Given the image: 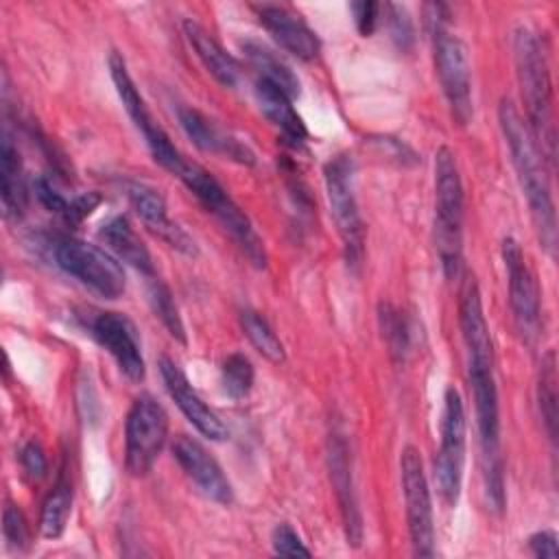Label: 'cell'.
<instances>
[{
    "mask_svg": "<svg viewBox=\"0 0 559 559\" xmlns=\"http://www.w3.org/2000/svg\"><path fill=\"white\" fill-rule=\"evenodd\" d=\"M122 190H124L131 207L135 210V214L142 218V223L155 236H159L168 247H173L186 255H197V245H194L192 236L168 216V207H166V201L159 194V190H155L153 186H148L144 181H135V179H124Z\"/></svg>",
    "mask_w": 559,
    "mask_h": 559,
    "instance_id": "cell-14",
    "label": "cell"
},
{
    "mask_svg": "<svg viewBox=\"0 0 559 559\" xmlns=\"http://www.w3.org/2000/svg\"><path fill=\"white\" fill-rule=\"evenodd\" d=\"M513 61L522 103L526 109V127L544 162L552 168L557 157L552 81L544 48L528 26H518L513 33Z\"/></svg>",
    "mask_w": 559,
    "mask_h": 559,
    "instance_id": "cell-2",
    "label": "cell"
},
{
    "mask_svg": "<svg viewBox=\"0 0 559 559\" xmlns=\"http://www.w3.org/2000/svg\"><path fill=\"white\" fill-rule=\"evenodd\" d=\"M400 474H402V491L406 502V522H408L413 550L419 557H432L435 555L432 500H430V487H428L424 463L417 448L406 445L402 450Z\"/></svg>",
    "mask_w": 559,
    "mask_h": 559,
    "instance_id": "cell-11",
    "label": "cell"
},
{
    "mask_svg": "<svg viewBox=\"0 0 559 559\" xmlns=\"http://www.w3.org/2000/svg\"><path fill=\"white\" fill-rule=\"evenodd\" d=\"M465 467V408L454 386L445 389L441 417V448L435 461V478L441 500L454 507L461 496Z\"/></svg>",
    "mask_w": 559,
    "mask_h": 559,
    "instance_id": "cell-10",
    "label": "cell"
},
{
    "mask_svg": "<svg viewBox=\"0 0 559 559\" xmlns=\"http://www.w3.org/2000/svg\"><path fill=\"white\" fill-rule=\"evenodd\" d=\"M328 465H330V480L336 491V500L341 507V518L345 526V537L347 544L360 546L362 542V518L358 509V498L354 489V478H352V459H349V448L343 435L332 432L330 437V448H328Z\"/></svg>",
    "mask_w": 559,
    "mask_h": 559,
    "instance_id": "cell-17",
    "label": "cell"
},
{
    "mask_svg": "<svg viewBox=\"0 0 559 559\" xmlns=\"http://www.w3.org/2000/svg\"><path fill=\"white\" fill-rule=\"evenodd\" d=\"M253 382H255V369L245 354L234 352L223 360L221 384H223V391L227 397L245 400L251 393Z\"/></svg>",
    "mask_w": 559,
    "mask_h": 559,
    "instance_id": "cell-30",
    "label": "cell"
},
{
    "mask_svg": "<svg viewBox=\"0 0 559 559\" xmlns=\"http://www.w3.org/2000/svg\"><path fill=\"white\" fill-rule=\"evenodd\" d=\"M183 33L194 48L197 57L205 66V70L225 87H234L238 76H240V66L238 61L212 37L210 31H205L199 22L186 20L183 22Z\"/></svg>",
    "mask_w": 559,
    "mask_h": 559,
    "instance_id": "cell-22",
    "label": "cell"
},
{
    "mask_svg": "<svg viewBox=\"0 0 559 559\" xmlns=\"http://www.w3.org/2000/svg\"><path fill=\"white\" fill-rule=\"evenodd\" d=\"M382 7L376 4V2H352L349 4V11L354 15V22H356V28L362 37H369L373 31H376V24H378V11Z\"/></svg>",
    "mask_w": 559,
    "mask_h": 559,
    "instance_id": "cell-37",
    "label": "cell"
},
{
    "mask_svg": "<svg viewBox=\"0 0 559 559\" xmlns=\"http://www.w3.org/2000/svg\"><path fill=\"white\" fill-rule=\"evenodd\" d=\"M87 330L94 341L107 349V354L116 360L120 373L131 382L144 380L146 365L142 356V345L135 325L120 312L100 310L87 319Z\"/></svg>",
    "mask_w": 559,
    "mask_h": 559,
    "instance_id": "cell-13",
    "label": "cell"
},
{
    "mask_svg": "<svg viewBox=\"0 0 559 559\" xmlns=\"http://www.w3.org/2000/svg\"><path fill=\"white\" fill-rule=\"evenodd\" d=\"M498 122H500V131L507 140L522 194L526 197L533 223L537 227L539 242L548 251V255L555 258L557 216H555V201H552V192H550L546 162H544L539 148L535 146L524 118L520 116V111L515 109V105L509 98H502L498 105Z\"/></svg>",
    "mask_w": 559,
    "mask_h": 559,
    "instance_id": "cell-1",
    "label": "cell"
},
{
    "mask_svg": "<svg viewBox=\"0 0 559 559\" xmlns=\"http://www.w3.org/2000/svg\"><path fill=\"white\" fill-rule=\"evenodd\" d=\"M249 66L258 72L260 81H266L271 85H275L277 90H282L288 98L299 96V79L295 76V72L277 57L273 55L264 44L247 39L240 44Z\"/></svg>",
    "mask_w": 559,
    "mask_h": 559,
    "instance_id": "cell-25",
    "label": "cell"
},
{
    "mask_svg": "<svg viewBox=\"0 0 559 559\" xmlns=\"http://www.w3.org/2000/svg\"><path fill=\"white\" fill-rule=\"evenodd\" d=\"M463 183L454 153L441 146L435 155V245L448 277L461 266L463 251Z\"/></svg>",
    "mask_w": 559,
    "mask_h": 559,
    "instance_id": "cell-3",
    "label": "cell"
},
{
    "mask_svg": "<svg viewBox=\"0 0 559 559\" xmlns=\"http://www.w3.org/2000/svg\"><path fill=\"white\" fill-rule=\"evenodd\" d=\"M354 173V159L347 153L332 157L323 168L328 203L343 240L345 260L352 269H358L365 253V227L358 212Z\"/></svg>",
    "mask_w": 559,
    "mask_h": 559,
    "instance_id": "cell-7",
    "label": "cell"
},
{
    "mask_svg": "<svg viewBox=\"0 0 559 559\" xmlns=\"http://www.w3.org/2000/svg\"><path fill=\"white\" fill-rule=\"evenodd\" d=\"M177 118L186 135L205 153H216L223 157H229L238 164H253V153L247 144L236 140L234 135L225 133L216 122H212L205 114H201L194 107L181 105L177 107Z\"/></svg>",
    "mask_w": 559,
    "mask_h": 559,
    "instance_id": "cell-20",
    "label": "cell"
},
{
    "mask_svg": "<svg viewBox=\"0 0 559 559\" xmlns=\"http://www.w3.org/2000/svg\"><path fill=\"white\" fill-rule=\"evenodd\" d=\"M52 258L63 273L103 299H118L127 288L124 271L118 260L96 245L61 236L52 245Z\"/></svg>",
    "mask_w": 559,
    "mask_h": 559,
    "instance_id": "cell-6",
    "label": "cell"
},
{
    "mask_svg": "<svg viewBox=\"0 0 559 559\" xmlns=\"http://www.w3.org/2000/svg\"><path fill=\"white\" fill-rule=\"evenodd\" d=\"M384 11H386L391 37L402 50H406L413 44V20L408 11L402 4H384Z\"/></svg>",
    "mask_w": 559,
    "mask_h": 559,
    "instance_id": "cell-35",
    "label": "cell"
},
{
    "mask_svg": "<svg viewBox=\"0 0 559 559\" xmlns=\"http://www.w3.org/2000/svg\"><path fill=\"white\" fill-rule=\"evenodd\" d=\"M168 437V415L153 395H138L124 421V465L131 476H146Z\"/></svg>",
    "mask_w": 559,
    "mask_h": 559,
    "instance_id": "cell-9",
    "label": "cell"
},
{
    "mask_svg": "<svg viewBox=\"0 0 559 559\" xmlns=\"http://www.w3.org/2000/svg\"><path fill=\"white\" fill-rule=\"evenodd\" d=\"M183 186L199 199V203L223 225V229L234 238L240 251L249 258L251 264L258 269L266 266V249L262 238L258 236L249 216L238 207V203L227 194V190L214 179L197 162H186L183 170L179 173Z\"/></svg>",
    "mask_w": 559,
    "mask_h": 559,
    "instance_id": "cell-5",
    "label": "cell"
},
{
    "mask_svg": "<svg viewBox=\"0 0 559 559\" xmlns=\"http://www.w3.org/2000/svg\"><path fill=\"white\" fill-rule=\"evenodd\" d=\"M271 544H273V550L275 555H284V557H310L312 552L304 546L301 537L297 535V531L282 522L273 528V535H271Z\"/></svg>",
    "mask_w": 559,
    "mask_h": 559,
    "instance_id": "cell-34",
    "label": "cell"
},
{
    "mask_svg": "<svg viewBox=\"0 0 559 559\" xmlns=\"http://www.w3.org/2000/svg\"><path fill=\"white\" fill-rule=\"evenodd\" d=\"M240 325L245 336L249 338V343L271 362H284L286 358V349L284 343L280 341V336L275 334V330L269 325V321L255 312V310H242L240 312Z\"/></svg>",
    "mask_w": 559,
    "mask_h": 559,
    "instance_id": "cell-28",
    "label": "cell"
},
{
    "mask_svg": "<svg viewBox=\"0 0 559 559\" xmlns=\"http://www.w3.org/2000/svg\"><path fill=\"white\" fill-rule=\"evenodd\" d=\"M20 465L24 469V474L33 480H39L46 476L48 472V459H46V452L44 448L39 445V441H28L22 445L20 450Z\"/></svg>",
    "mask_w": 559,
    "mask_h": 559,
    "instance_id": "cell-36",
    "label": "cell"
},
{
    "mask_svg": "<svg viewBox=\"0 0 559 559\" xmlns=\"http://www.w3.org/2000/svg\"><path fill=\"white\" fill-rule=\"evenodd\" d=\"M100 240L111 249V253L127 262L129 266L138 269L140 273H144L146 277L155 275V264H153V255L146 249V245L142 242V238L135 234V229L131 227L127 216H111L98 231Z\"/></svg>",
    "mask_w": 559,
    "mask_h": 559,
    "instance_id": "cell-21",
    "label": "cell"
},
{
    "mask_svg": "<svg viewBox=\"0 0 559 559\" xmlns=\"http://www.w3.org/2000/svg\"><path fill=\"white\" fill-rule=\"evenodd\" d=\"M260 24L286 52L301 61H312L321 52V41L317 33L290 9L282 4H260L255 7Z\"/></svg>",
    "mask_w": 559,
    "mask_h": 559,
    "instance_id": "cell-18",
    "label": "cell"
},
{
    "mask_svg": "<svg viewBox=\"0 0 559 559\" xmlns=\"http://www.w3.org/2000/svg\"><path fill=\"white\" fill-rule=\"evenodd\" d=\"M173 456L175 461L179 463V467L183 469V474L197 485V489L218 502V504H229L231 498H234V491H231V483L227 480L223 467L216 463L214 456L207 454V450L186 437V435H179L175 441H173Z\"/></svg>",
    "mask_w": 559,
    "mask_h": 559,
    "instance_id": "cell-16",
    "label": "cell"
},
{
    "mask_svg": "<svg viewBox=\"0 0 559 559\" xmlns=\"http://www.w3.org/2000/svg\"><path fill=\"white\" fill-rule=\"evenodd\" d=\"M109 74H111V81H114V87H116V94L124 107V111L129 114L131 122L135 124V129L142 133L153 159L164 166L168 173L173 175H179L181 168L186 166V157L179 153V148L170 142L168 133L155 122L151 109L146 107L142 94L138 92L131 74H129V68H127V61L122 55H118L116 50L109 55Z\"/></svg>",
    "mask_w": 559,
    "mask_h": 559,
    "instance_id": "cell-8",
    "label": "cell"
},
{
    "mask_svg": "<svg viewBox=\"0 0 559 559\" xmlns=\"http://www.w3.org/2000/svg\"><path fill=\"white\" fill-rule=\"evenodd\" d=\"M70 511H72V483L68 478V472L61 469L52 491L44 500L41 518H39V533L46 539H57L66 531Z\"/></svg>",
    "mask_w": 559,
    "mask_h": 559,
    "instance_id": "cell-26",
    "label": "cell"
},
{
    "mask_svg": "<svg viewBox=\"0 0 559 559\" xmlns=\"http://www.w3.org/2000/svg\"><path fill=\"white\" fill-rule=\"evenodd\" d=\"M559 395H557V358L555 352L548 349L539 365L537 378V404L544 419V428L548 439L557 441V421H559Z\"/></svg>",
    "mask_w": 559,
    "mask_h": 559,
    "instance_id": "cell-27",
    "label": "cell"
},
{
    "mask_svg": "<svg viewBox=\"0 0 559 559\" xmlns=\"http://www.w3.org/2000/svg\"><path fill=\"white\" fill-rule=\"evenodd\" d=\"M528 548L535 557H559L557 535L552 531H537L528 537Z\"/></svg>",
    "mask_w": 559,
    "mask_h": 559,
    "instance_id": "cell-39",
    "label": "cell"
},
{
    "mask_svg": "<svg viewBox=\"0 0 559 559\" xmlns=\"http://www.w3.org/2000/svg\"><path fill=\"white\" fill-rule=\"evenodd\" d=\"M2 533L9 546L22 550L28 546V524L24 513L15 504H7L2 513Z\"/></svg>",
    "mask_w": 559,
    "mask_h": 559,
    "instance_id": "cell-33",
    "label": "cell"
},
{
    "mask_svg": "<svg viewBox=\"0 0 559 559\" xmlns=\"http://www.w3.org/2000/svg\"><path fill=\"white\" fill-rule=\"evenodd\" d=\"M255 98H258V105H260L262 114L271 120V124H275L280 129V133L293 146L301 144L308 138V131H306V124H304L301 116L290 105L293 98H288L282 90H277L275 85L258 79L255 81Z\"/></svg>",
    "mask_w": 559,
    "mask_h": 559,
    "instance_id": "cell-24",
    "label": "cell"
},
{
    "mask_svg": "<svg viewBox=\"0 0 559 559\" xmlns=\"http://www.w3.org/2000/svg\"><path fill=\"white\" fill-rule=\"evenodd\" d=\"M35 197L37 201L52 214H57L59 218H68L70 214V205H72V199H68L63 192H59V188L46 179V177H37L35 179Z\"/></svg>",
    "mask_w": 559,
    "mask_h": 559,
    "instance_id": "cell-32",
    "label": "cell"
},
{
    "mask_svg": "<svg viewBox=\"0 0 559 559\" xmlns=\"http://www.w3.org/2000/svg\"><path fill=\"white\" fill-rule=\"evenodd\" d=\"M148 301L151 308L155 312V317H159V321L164 323V328L168 330V334L186 345V328L179 314V308L175 304V297L170 293V288L157 277H148Z\"/></svg>",
    "mask_w": 559,
    "mask_h": 559,
    "instance_id": "cell-29",
    "label": "cell"
},
{
    "mask_svg": "<svg viewBox=\"0 0 559 559\" xmlns=\"http://www.w3.org/2000/svg\"><path fill=\"white\" fill-rule=\"evenodd\" d=\"M378 317H380V330L389 345V352L397 358H404V354L408 349V328H406L402 312L395 306L382 301Z\"/></svg>",
    "mask_w": 559,
    "mask_h": 559,
    "instance_id": "cell-31",
    "label": "cell"
},
{
    "mask_svg": "<svg viewBox=\"0 0 559 559\" xmlns=\"http://www.w3.org/2000/svg\"><path fill=\"white\" fill-rule=\"evenodd\" d=\"M159 373L166 384L168 395L177 404V408L183 413V417L207 439L212 441H223L227 439L229 430L221 421V417L203 402V397L197 393V389L188 382L186 373L179 369L175 360L168 356L159 358Z\"/></svg>",
    "mask_w": 559,
    "mask_h": 559,
    "instance_id": "cell-15",
    "label": "cell"
},
{
    "mask_svg": "<svg viewBox=\"0 0 559 559\" xmlns=\"http://www.w3.org/2000/svg\"><path fill=\"white\" fill-rule=\"evenodd\" d=\"M0 199L7 218H20L26 210V183L22 175V162L11 135L2 131L0 140Z\"/></svg>",
    "mask_w": 559,
    "mask_h": 559,
    "instance_id": "cell-23",
    "label": "cell"
},
{
    "mask_svg": "<svg viewBox=\"0 0 559 559\" xmlns=\"http://www.w3.org/2000/svg\"><path fill=\"white\" fill-rule=\"evenodd\" d=\"M426 11L430 22V35H432L435 70H437L443 96L448 100L452 118L459 124H467L474 114L467 48L461 41V37L448 28L445 4H428Z\"/></svg>",
    "mask_w": 559,
    "mask_h": 559,
    "instance_id": "cell-4",
    "label": "cell"
},
{
    "mask_svg": "<svg viewBox=\"0 0 559 559\" xmlns=\"http://www.w3.org/2000/svg\"><path fill=\"white\" fill-rule=\"evenodd\" d=\"M459 325L467 349V367H493V343L483 312L480 290L474 280H467L459 301Z\"/></svg>",
    "mask_w": 559,
    "mask_h": 559,
    "instance_id": "cell-19",
    "label": "cell"
},
{
    "mask_svg": "<svg viewBox=\"0 0 559 559\" xmlns=\"http://www.w3.org/2000/svg\"><path fill=\"white\" fill-rule=\"evenodd\" d=\"M103 197L98 192H83L72 197V205H70V214L66 218L68 225H81L98 205H100Z\"/></svg>",
    "mask_w": 559,
    "mask_h": 559,
    "instance_id": "cell-38",
    "label": "cell"
},
{
    "mask_svg": "<svg viewBox=\"0 0 559 559\" xmlns=\"http://www.w3.org/2000/svg\"><path fill=\"white\" fill-rule=\"evenodd\" d=\"M502 262L509 280V304L520 334L531 341L539 330V286L520 242L511 236L502 240Z\"/></svg>",
    "mask_w": 559,
    "mask_h": 559,
    "instance_id": "cell-12",
    "label": "cell"
}]
</instances>
